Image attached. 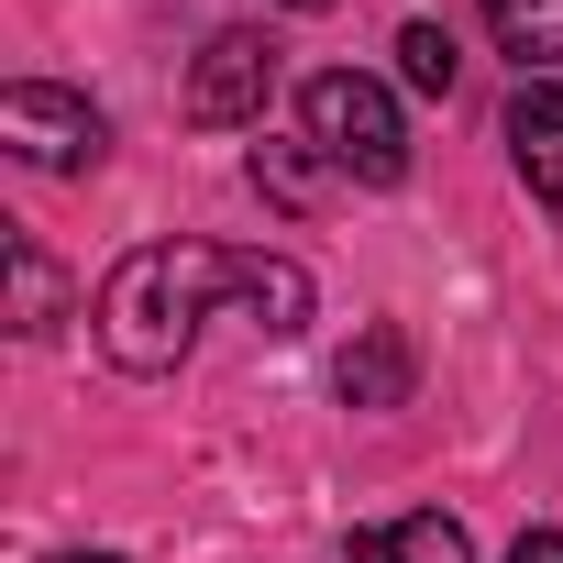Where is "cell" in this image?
Wrapping results in <instances>:
<instances>
[{
  "mask_svg": "<svg viewBox=\"0 0 563 563\" xmlns=\"http://www.w3.org/2000/svg\"><path fill=\"white\" fill-rule=\"evenodd\" d=\"M0 144H12L23 166H45V177H78V166H100L111 122H100V100H78L56 78H12L0 89Z\"/></svg>",
  "mask_w": 563,
  "mask_h": 563,
  "instance_id": "3957f363",
  "label": "cell"
},
{
  "mask_svg": "<svg viewBox=\"0 0 563 563\" xmlns=\"http://www.w3.org/2000/svg\"><path fill=\"white\" fill-rule=\"evenodd\" d=\"M398 78H409V89H431V100H453V78H464L453 34H442V23H409V34H398Z\"/></svg>",
  "mask_w": 563,
  "mask_h": 563,
  "instance_id": "8fae6325",
  "label": "cell"
},
{
  "mask_svg": "<svg viewBox=\"0 0 563 563\" xmlns=\"http://www.w3.org/2000/svg\"><path fill=\"white\" fill-rule=\"evenodd\" d=\"M332 387H343V409H409V387H420V354H409V332H398V321H365V332L343 343Z\"/></svg>",
  "mask_w": 563,
  "mask_h": 563,
  "instance_id": "5b68a950",
  "label": "cell"
},
{
  "mask_svg": "<svg viewBox=\"0 0 563 563\" xmlns=\"http://www.w3.org/2000/svg\"><path fill=\"white\" fill-rule=\"evenodd\" d=\"M243 310L254 332H310V265L299 254H243V243H144L100 276V354L122 376H177L199 321Z\"/></svg>",
  "mask_w": 563,
  "mask_h": 563,
  "instance_id": "6da1fadb",
  "label": "cell"
},
{
  "mask_svg": "<svg viewBox=\"0 0 563 563\" xmlns=\"http://www.w3.org/2000/svg\"><path fill=\"white\" fill-rule=\"evenodd\" d=\"M332 177H343V166H332L321 144H265V155H254V188H265V199H288V210H310Z\"/></svg>",
  "mask_w": 563,
  "mask_h": 563,
  "instance_id": "30bf717a",
  "label": "cell"
},
{
  "mask_svg": "<svg viewBox=\"0 0 563 563\" xmlns=\"http://www.w3.org/2000/svg\"><path fill=\"white\" fill-rule=\"evenodd\" d=\"M265 100H276V34H254V23L210 34L199 67H188V122L232 133V122H265Z\"/></svg>",
  "mask_w": 563,
  "mask_h": 563,
  "instance_id": "277c9868",
  "label": "cell"
},
{
  "mask_svg": "<svg viewBox=\"0 0 563 563\" xmlns=\"http://www.w3.org/2000/svg\"><path fill=\"white\" fill-rule=\"evenodd\" d=\"M56 321H67V276L45 265V243H12V332L45 343Z\"/></svg>",
  "mask_w": 563,
  "mask_h": 563,
  "instance_id": "9c48e42d",
  "label": "cell"
},
{
  "mask_svg": "<svg viewBox=\"0 0 563 563\" xmlns=\"http://www.w3.org/2000/svg\"><path fill=\"white\" fill-rule=\"evenodd\" d=\"M288 12H332V0H288Z\"/></svg>",
  "mask_w": 563,
  "mask_h": 563,
  "instance_id": "5bb4252c",
  "label": "cell"
},
{
  "mask_svg": "<svg viewBox=\"0 0 563 563\" xmlns=\"http://www.w3.org/2000/svg\"><path fill=\"white\" fill-rule=\"evenodd\" d=\"M508 563H563V530H519V552Z\"/></svg>",
  "mask_w": 563,
  "mask_h": 563,
  "instance_id": "7c38bea8",
  "label": "cell"
},
{
  "mask_svg": "<svg viewBox=\"0 0 563 563\" xmlns=\"http://www.w3.org/2000/svg\"><path fill=\"white\" fill-rule=\"evenodd\" d=\"M343 563H475V541H464V519H442V508H409V519L365 530Z\"/></svg>",
  "mask_w": 563,
  "mask_h": 563,
  "instance_id": "52a82bcc",
  "label": "cell"
},
{
  "mask_svg": "<svg viewBox=\"0 0 563 563\" xmlns=\"http://www.w3.org/2000/svg\"><path fill=\"white\" fill-rule=\"evenodd\" d=\"M508 155H519L530 199L563 210V89H519V100H508Z\"/></svg>",
  "mask_w": 563,
  "mask_h": 563,
  "instance_id": "8992f818",
  "label": "cell"
},
{
  "mask_svg": "<svg viewBox=\"0 0 563 563\" xmlns=\"http://www.w3.org/2000/svg\"><path fill=\"white\" fill-rule=\"evenodd\" d=\"M486 34L541 78V67H563V0H486Z\"/></svg>",
  "mask_w": 563,
  "mask_h": 563,
  "instance_id": "ba28073f",
  "label": "cell"
},
{
  "mask_svg": "<svg viewBox=\"0 0 563 563\" xmlns=\"http://www.w3.org/2000/svg\"><path fill=\"white\" fill-rule=\"evenodd\" d=\"M56 563H122V552H56Z\"/></svg>",
  "mask_w": 563,
  "mask_h": 563,
  "instance_id": "4fadbf2b",
  "label": "cell"
},
{
  "mask_svg": "<svg viewBox=\"0 0 563 563\" xmlns=\"http://www.w3.org/2000/svg\"><path fill=\"white\" fill-rule=\"evenodd\" d=\"M299 122H310V144H321L354 188H398V177H409V122H398L387 78H365V67H321V78L299 89Z\"/></svg>",
  "mask_w": 563,
  "mask_h": 563,
  "instance_id": "7a4b0ae2",
  "label": "cell"
}]
</instances>
